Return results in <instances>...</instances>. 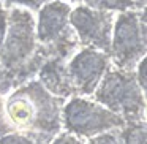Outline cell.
<instances>
[{
	"label": "cell",
	"mask_w": 147,
	"mask_h": 144,
	"mask_svg": "<svg viewBox=\"0 0 147 144\" xmlns=\"http://www.w3.org/2000/svg\"><path fill=\"white\" fill-rule=\"evenodd\" d=\"M13 87H14L13 81H11L10 78L3 73V71L0 70V97L5 95V93H8Z\"/></svg>",
	"instance_id": "18"
},
{
	"label": "cell",
	"mask_w": 147,
	"mask_h": 144,
	"mask_svg": "<svg viewBox=\"0 0 147 144\" xmlns=\"http://www.w3.org/2000/svg\"><path fill=\"white\" fill-rule=\"evenodd\" d=\"M87 144H122V139L115 133L105 131V133H100V135H95V136L89 138V143Z\"/></svg>",
	"instance_id": "13"
},
{
	"label": "cell",
	"mask_w": 147,
	"mask_h": 144,
	"mask_svg": "<svg viewBox=\"0 0 147 144\" xmlns=\"http://www.w3.org/2000/svg\"><path fill=\"white\" fill-rule=\"evenodd\" d=\"M109 54L119 70L133 71L146 57V11H122L115 18Z\"/></svg>",
	"instance_id": "5"
},
{
	"label": "cell",
	"mask_w": 147,
	"mask_h": 144,
	"mask_svg": "<svg viewBox=\"0 0 147 144\" xmlns=\"http://www.w3.org/2000/svg\"><path fill=\"white\" fill-rule=\"evenodd\" d=\"M136 8L134 0H98L95 10H105V11H128Z\"/></svg>",
	"instance_id": "11"
},
{
	"label": "cell",
	"mask_w": 147,
	"mask_h": 144,
	"mask_svg": "<svg viewBox=\"0 0 147 144\" xmlns=\"http://www.w3.org/2000/svg\"><path fill=\"white\" fill-rule=\"evenodd\" d=\"M0 144H41V143H38L36 139L30 138L29 135L11 131V133L0 136Z\"/></svg>",
	"instance_id": "12"
},
{
	"label": "cell",
	"mask_w": 147,
	"mask_h": 144,
	"mask_svg": "<svg viewBox=\"0 0 147 144\" xmlns=\"http://www.w3.org/2000/svg\"><path fill=\"white\" fill-rule=\"evenodd\" d=\"M120 139L122 144H146V120L122 127Z\"/></svg>",
	"instance_id": "10"
},
{
	"label": "cell",
	"mask_w": 147,
	"mask_h": 144,
	"mask_svg": "<svg viewBox=\"0 0 147 144\" xmlns=\"http://www.w3.org/2000/svg\"><path fill=\"white\" fill-rule=\"evenodd\" d=\"M0 2L22 5V7H27V8H30V10H40V8H41V5L45 3L46 0H0Z\"/></svg>",
	"instance_id": "17"
},
{
	"label": "cell",
	"mask_w": 147,
	"mask_h": 144,
	"mask_svg": "<svg viewBox=\"0 0 147 144\" xmlns=\"http://www.w3.org/2000/svg\"><path fill=\"white\" fill-rule=\"evenodd\" d=\"M134 2H136L138 10H144V7H146V0H134Z\"/></svg>",
	"instance_id": "21"
},
{
	"label": "cell",
	"mask_w": 147,
	"mask_h": 144,
	"mask_svg": "<svg viewBox=\"0 0 147 144\" xmlns=\"http://www.w3.org/2000/svg\"><path fill=\"white\" fill-rule=\"evenodd\" d=\"M51 57V52L36 45L35 21L29 10L13 8L7 13V33L0 48V70L14 87L27 82Z\"/></svg>",
	"instance_id": "2"
},
{
	"label": "cell",
	"mask_w": 147,
	"mask_h": 144,
	"mask_svg": "<svg viewBox=\"0 0 147 144\" xmlns=\"http://www.w3.org/2000/svg\"><path fill=\"white\" fill-rule=\"evenodd\" d=\"M48 144H86L81 138L74 136L71 133H62L55 139H51Z\"/></svg>",
	"instance_id": "15"
},
{
	"label": "cell",
	"mask_w": 147,
	"mask_h": 144,
	"mask_svg": "<svg viewBox=\"0 0 147 144\" xmlns=\"http://www.w3.org/2000/svg\"><path fill=\"white\" fill-rule=\"evenodd\" d=\"M146 67H147V64H146V57H142L139 62H138V68H136V81H138V84H139V87L142 89V92H146V89H147V82H146Z\"/></svg>",
	"instance_id": "16"
},
{
	"label": "cell",
	"mask_w": 147,
	"mask_h": 144,
	"mask_svg": "<svg viewBox=\"0 0 147 144\" xmlns=\"http://www.w3.org/2000/svg\"><path fill=\"white\" fill-rule=\"evenodd\" d=\"M109 67V55L93 48H84L67 65L74 95H92Z\"/></svg>",
	"instance_id": "8"
},
{
	"label": "cell",
	"mask_w": 147,
	"mask_h": 144,
	"mask_svg": "<svg viewBox=\"0 0 147 144\" xmlns=\"http://www.w3.org/2000/svg\"><path fill=\"white\" fill-rule=\"evenodd\" d=\"M65 101L49 93L40 81H29L8 95L3 109L14 130L48 144L62 130V106Z\"/></svg>",
	"instance_id": "1"
},
{
	"label": "cell",
	"mask_w": 147,
	"mask_h": 144,
	"mask_svg": "<svg viewBox=\"0 0 147 144\" xmlns=\"http://www.w3.org/2000/svg\"><path fill=\"white\" fill-rule=\"evenodd\" d=\"M70 2H79V0H70ZM86 3V7H90V8H95L96 3H98V0H81Z\"/></svg>",
	"instance_id": "20"
},
{
	"label": "cell",
	"mask_w": 147,
	"mask_h": 144,
	"mask_svg": "<svg viewBox=\"0 0 147 144\" xmlns=\"http://www.w3.org/2000/svg\"><path fill=\"white\" fill-rule=\"evenodd\" d=\"M5 33H7V11L3 8V3L0 2V48L3 45Z\"/></svg>",
	"instance_id": "19"
},
{
	"label": "cell",
	"mask_w": 147,
	"mask_h": 144,
	"mask_svg": "<svg viewBox=\"0 0 147 144\" xmlns=\"http://www.w3.org/2000/svg\"><path fill=\"white\" fill-rule=\"evenodd\" d=\"M65 60L67 59L62 57H49L38 70V76L40 82L49 93L67 100L74 95V89L68 78Z\"/></svg>",
	"instance_id": "9"
},
{
	"label": "cell",
	"mask_w": 147,
	"mask_h": 144,
	"mask_svg": "<svg viewBox=\"0 0 147 144\" xmlns=\"http://www.w3.org/2000/svg\"><path fill=\"white\" fill-rule=\"evenodd\" d=\"M114 13L105 10L79 5L70 11L68 21L78 35V41L89 48L98 49L109 54L111 49V30Z\"/></svg>",
	"instance_id": "7"
},
{
	"label": "cell",
	"mask_w": 147,
	"mask_h": 144,
	"mask_svg": "<svg viewBox=\"0 0 147 144\" xmlns=\"http://www.w3.org/2000/svg\"><path fill=\"white\" fill-rule=\"evenodd\" d=\"M11 131H16L13 128V125L8 122L7 116H5V109H3V98L0 97V136H3L7 133H11Z\"/></svg>",
	"instance_id": "14"
},
{
	"label": "cell",
	"mask_w": 147,
	"mask_h": 144,
	"mask_svg": "<svg viewBox=\"0 0 147 144\" xmlns=\"http://www.w3.org/2000/svg\"><path fill=\"white\" fill-rule=\"evenodd\" d=\"M70 5L63 0L45 2L40 8L36 40L40 45L49 49L51 57L68 59L78 46L74 32L68 26Z\"/></svg>",
	"instance_id": "6"
},
{
	"label": "cell",
	"mask_w": 147,
	"mask_h": 144,
	"mask_svg": "<svg viewBox=\"0 0 147 144\" xmlns=\"http://www.w3.org/2000/svg\"><path fill=\"white\" fill-rule=\"evenodd\" d=\"M125 125V120L119 114L82 97H70L62 106V127L78 138H92L105 131L119 130Z\"/></svg>",
	"instance_id": "4"
},
{
	"label": "cell",
	"mask_w": 147,
	"mask_h": 144,
	"mask_svg": "<svg viewBox=\"0 0 147 144\" xmlns=\"http://www.w3.org/2000/svg\"><path fill=\"white\" fill-rule=\"evenodd\" d=\"M146 92L139 87L133 71L106 70L93 97L106 109L119 114L125 124L146 120Z\"/></svg>",
	"instance_id": "3"
}]
</instances>
